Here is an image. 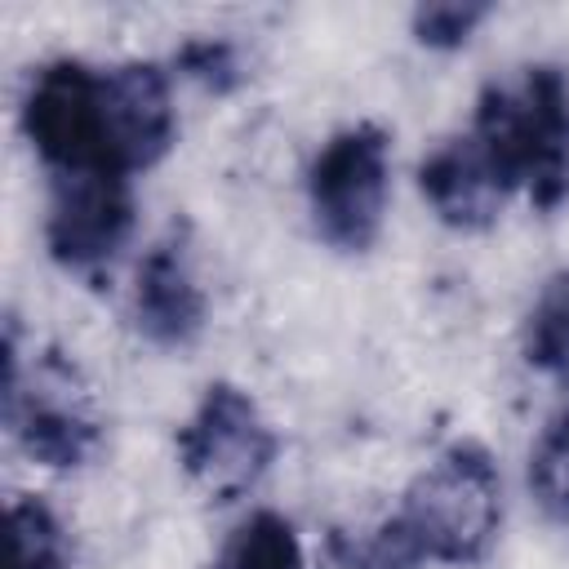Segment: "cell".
<instances>
[{
  "instance_id": "1",
  "label": "cell",
  "mask_w": 569,
  "mask_h": 569,
  "mask_svg": "<svg viewBox=\"0 0 569 569\" xmlns=\"http://www.w3.org/2000/svg\"><path fill=\"white\" fill-rule=\"evenodd\" d=\"M471 133L538 209L569 196V84L556 67H520L476 98Z\"/></svg>"
},
{
  "instance_id": "2",
  "label": "cell",
  "mask_w": 569,
  "mask_h": 569,
  "mask_svg": "<svg viewBox=\"0 0 569 569\" xmlns=\"http://www.w3.org/2000/svg\"><path fill=\"white\" fill-rule=\"evenodd\" d=\"M396 516L418 538L427 560L440 565L485 560L502 529V480L493 453L480 440L445 445L409 480Z\"/></svg>"
},
{
  "instance_id": "3",
  "label": "cell",
  "mask_w": 569,
  "mask_h": 569,
  "mask_svg": "<svg viewBox=\"0 0 569 569\" xmlns=\"http://www.w3.org/2000/svg\"><path fill=\"white\" fill-rule=\"evenodd\" d=\"M4 427L18 449L49 471L84 467L102 445V418L80 369L62 351H44L27 369L13 320L4 338Z\"/></svg>"
},
{
  "instance_id": "4",
  "label": "cell",
  "mask_w": 569,
  "mask_h": 569,
  "mask_svg": "<svg viewBox=\"0 0 569 569\" xmlns=\"http://www.w3.org/2000/svg\"><path fill=\"white\" fill-rule=\"evenodd\" d=\"M391 196V133L378 120L342 124L307 164V213L325 244L365 253L382 236Z\"/></svg>"
},
{
  "instance_id": "5",
  "label": "cell",
  "mask_w": 569,
  "mask_h": 569,
  "mask_svg": "<svg viewBox=\"0 0 569 569\" xmlns=\"http://www.w3.org/2000/svg\"><path fill=\"white\" fill-rule=\"evenodd\" d=\"M280 453L262 405L236 382H209L178 427V467L209 502L244 498Z\"/></svg>"
},
{
  "instance_id": "6",
  "label": "cell",
  "mask_w": 569,
  "mask_h": 569,
  "mask_svg": "<svg viewBox=\"0 0 569 569\" xmlns=\"http://www.w3.org/2000/svg\"><path fill=\"white\" fill-rule=\"evenodd\" d=\"M18 124L49 173H84V169L124 173L116 164V151H111L102 67H89L80 58L44 62L27 80Z\"/></svg>"
},
{
  "instance_id": "7",
  "label": "cell",
  "mask_w": 569,
  "mask_h": 569,
  "mask_svg": "<svg viewBox=\"0 0 569 569\" xmlns=\"http://www.w3.org/2000/svg\"><path fill=\"white\" fill-rule=\"evenodd\" d=\"M133 231V187L124 173L84 169L49 173V213L44 244L62 271L102 276Z\"/></svg>"
},
{
  "instance_id": "8",
  "label": "cell",
  "mask_w": 569,
  "mask_h": 569,
  "mask_svg": "<svg viewBox=\"0 0 569 569\" xmlns=\"http://www.w3.org/2000/svg\"><path fill=\"white\" fill-rule=\"evenodd\" d=\"M209 298L196 276V258L182 227H169L138 262L133 276V325L151 347L182 351L204 333Z\"/></svg>"
},
{
  "instance_id": "9",
  "label": "cell",
  "mask_w": 569,
  "mask_h": 569,
  "mask_svg": "<svg viewBox=\"0 0 569 569\" xmlns=\"http://www.w3.org/2000/svg\"><path fill=\"white\" fill-rule=\"evenodd\" d=\"M418 191L431 213L453 231H485L498 222L502 204L511 200V178L485 151V142L467 129L445 138L418 160Z\"/></svg>"
},
{
  "instance_id": "10",
  "label": "cell",
  "mask_w": 569,
  "mask_h": 569,
  "mask_svg": "<svg viewBox=\"0 0 569 569\" xmlns=\"http://www.w3.org/2000/svg\"><path fill=\"white\" fill-rule=\"evenodd\" d=\"M102 102L116 164L133 178L169 156L178 138V111L164 67L156 62H111L102 67Z\"/></svg>"
},
{
  "instance_id": "11",
  "label": "cell",
  "mask_w": 569,
  "mask_h": 569,
  "mask_svg": "<svg viewBox=\"0 0 569 569\" xmlns=\"http://www.w3.org/2000/svg\"><path fill=\"white\" fill-rule=\"evenodd\" d=\"M209 569H307V560L293 525L280 511H253L227 533Z\"/></svg>"
},
{
  "instance_id": "12",
  "label": "cell",
  "mask_w": 569,
  "mask_h": 569,
  "mask_svg": "<svg viewBox=\"0 0 569 569\" xmlns=\"http://www.w3.org/2000/svg\"><path fill=\"white\" fill-rule=\"evenodd\" d=\"M329 556L338 569H427V551L405 529L400 516H387L369 529H333Z\"/></svg>"
},
{
  "instance_id": "13",
  "label": "cell",
  "mask_w": 569,
  "mask_h": 569,
  "mask_svg": "<svg viewBox=\"0 0 569 569\" xmlns=\"http://www.w3.org/2000/svg\"><path fill=\"white\" fill-rule=\"evenodd\" d=\"M9 538H13V565L9 569H76L67 525L40 498H13L9 502Z\"/></svg>"
},
{
  "instance_id": "14",
  "label": "cell",
  "mask_w": 569,
  "mask_h": 569,
  "mask_svg": "<svg viewBox=\"0 0 569 569\" xmlns=\"http://www.w3.org/2000/svg\"><path fill=\"white\" fill-rule=\"evenodd\" d=\"M525 360L569 391V276H556L538 293L525 320Z\"/></svg>"
},
{
  "instance_id": "15",
  "label": "cell",
  "mask_w": 569,
  "mask_h": 569,
  "mask_svg": "<svg viewBox=\"0 0 569 569\" xmlns=\"http://www.w3.org/2000/svg\"><path fill=\"white\" fill-rule=\"evenodd\" d=\"M529 489L547 516L569 520V409L547 422L529 453Z\"/></svg>"
},
{
  "instance_id": "16",
  "label": "cell",
  "mask_w": 569,
  "mask_h": 569,
  "mask_svg": "<svg viewBox=\"0 0 569 569\" xmlns=\"http://www.w3.org/2000/svg\"><path fill=\"white\" fill-rule=\"evenodd\" d=\"M489 18V4H476V0H436V4H418L409 27H413V40L427 44V49H462L476 27Z\"/></svg>"
},
{
  "instance_id": "17",
  "label": "cell",
  "mask_w": 569,
  "mask_h": 569,
  "mask_svg": "<svg viewBox=\"0 0 569 569\" xmlns=\"http://www.w3.org/2000/svg\"><path fill=\"white\" fill-rule=\"evenodd\" d=\"M178 71L200 80L213 93H227L240 84V53L227 40H187L178 49Z\"/></svg>"
}]
</instances>
